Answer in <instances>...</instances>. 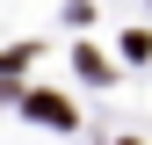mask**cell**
I'll use <instances>...</instances> for the list:
<instances>
[{
	"label": "cell",
	"instance_id": "1",
	"mask_svg": "<svg viewBox=\"0 0 152 145\" xmlns=\"http://www.w3.org/2000/svg\"><path fill=\"white\" fill-rule=\"evenodd\" d=\"M22 109H29V116H36V123H51V131H72V109H65L58 94H29Z\"/></svg>",
	"mask_w": 152,
	"mask_h": 145
},
{
	"label": "cell",
	"instance_id": "2",
	"mask_svg": "<svg viewBox=\"0 0 152 145\" xmlns=\"http://www.w3.org/2000/svg\"><path fill=\"white\" fill-rule=\"evenodd\" d=\"M22 65H29V44L22 51H0V72H22Z\"/></svg>",
	"mask_w": 152,
	"mask_h": 145
}]
</instances>
